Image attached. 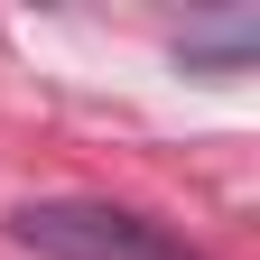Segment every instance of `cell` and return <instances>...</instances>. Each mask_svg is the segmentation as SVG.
I'll return each instance as SVG.
<instances>
[{"mask_svg":"<svg viewBox=\"0 0 260 260\" xmlns=\"http://www.w3.org/2000/svg\"><path fill=\"white\" fill-rule=\"evenodd\" d=\"M10 242L38 251V260H205L186 251L168 223L112 205V195H47V205H19L10 214Z\"/></svg>","mask_w":260,"mask_h":260,"instance_id":"obj_1","label":"cell"}]
</instances>
